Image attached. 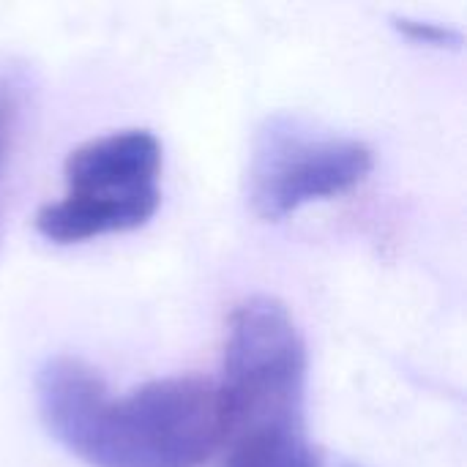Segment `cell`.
<instances>
[{"mask_svg": "<svg viewBox=\"0 0 467 467\" xmlns=\"http://www.w3.org/2000/svg\"><path fill=\"white\" fill-rule=\"evenodd\" d=\"M47 430L93 467H200L219 443V391L200 375L153 380L112 400L79 358H49L36 380Z\"/></svg>", "mask_w": 467, "mask_h": 467, "instance_id": "obj_1", "label": "cell"}, {"mask_svg": "<svg viewBox=\"0 0 467 467\" xmlns=\"http://www.w3.org/2000/svg\"><path fill=\"white\" fill-rule=\"evenodd\" d=\"M216 391L222 467H323L306 432V345L279 301L235 309Z\"/></svg>", "mask_w": 467, "mask_h": 467, "instance_id": "obj_2", "label": "cell"}, {"mask_svg": "<svg viewBox=\"0 0 467 467\" xmlns=\"http://www.w3.org/2000/svg\"><path fill=\"white\" fill-rule=\"evenodd\" d=\"M161 145L150 131L129 129L79 145L66 161L68 192L38 211L44 238L74 244L145 224L159 208Z\"/></svg>", "mask_w": 467, "mask_h": 467, "instance_id": "obj_3", "label": "cell"}, {"mask_svg": "<svg viewBox=\"0 0 467 467\" xmlns=\"http://www.w3.org/2000/svg\"><path fill=\"white\" fill-rule=\"evenodd\" d=\"M369 170L372 150L361 140L334 134L298 115H274L252 145L249 200L260 216L282 219L312 200L348 192Z\"/></svg>", "mask_w": 467, "mask_h": 467, "instance_id": "obj_4", "label": "cell"}, {"mask_svg": "<svg viewBox=\"0 0 467 467\" xmlns=\"http://www.w3.org/2000/svg\"><path fill=\"white\" fill-rule=\"evenodd\" d=\"M16 112H19L16 90H14L11 82L0 79V167H3V159H5L8 145H11V134H14V126H16Z\"/></svg>", "mask_w": 467, "mask_h": 467, "instance_id": "obj_5", "label": "cell"}]
</instances>
